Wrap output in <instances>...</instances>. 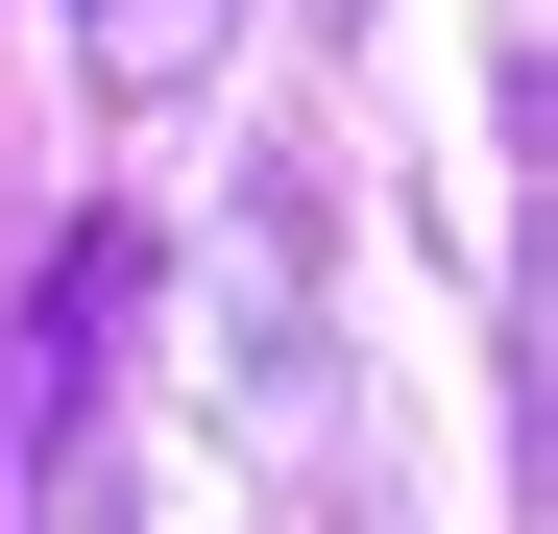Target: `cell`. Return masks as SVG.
<instances>
[{
	"mask_svg": "<svg viewBox=\"0 0 558 534\" xmlns=\"http://www.w3.org/2000/svg\"><path fill=\"white\" fill-rule=\"evenodd\" d=\"M98 316H122V219L49 267V340H25V413H49V437H73V389H98Z\"/></svg>",
	"mask_w": 558,
	"mask_h": 534,
	"instance_id": "1",
	"label": "cell"
}]
</instances>
